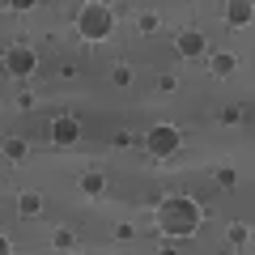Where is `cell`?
<instances>
[{"label": "cell", "mask_w": 255, "mask_h": 255, "mask_svg": "<svg viewBox=\"0 0 255 255\" xmlns=\"http://www.w3.org/2000/svg\"><path fill=\"white\" fill-rule=\"evenodd\" d=\"M157 226H162V234H170V238H191L196 230H200V204L191 200V196H170V200H162Z\"/></svg>", "instance_id": "obj_1"}, {"label": "cell", "mask_w": 255, "mask_h": 255, "mask_svg": "<svg viewBox=\"0 0 255 255\" xmlns=\"http://www.w3.org/2000/svg\"><path fill=\"white\" fill-rule=\"evenodd\" d=\"M111 30H115V13H111V4H102V0H85L81 13H77V34H81L85 43H102V38H111Z\"/></svg>", "instance_id": "obj_2"}, {"label": "cell", "mask_w": 255, "mask_h": 255, "mask_svg": "<svg viewBox=\"0 0 255 255\" xmlns=\"http://www.w3.org/2000/svg\"><path fill=\"white\" fill-rule=\"evenodd\" d=\"M179 145H183V132L174 124H153L145 132V149L153 157H170V153H179Z\"/></svg>", "instance_id": "obj_3"}, {"label": "cell", "mask_w": 255, "mask_h": 255, "mask_svg": "<svg viewBox=\"0 0 255 255\" xmlns=\"http://www.w3.org/2000/svg\"><path fill=\"white\" fill-rule=\"evenodd\" d=\"M4 73H9V77H34V73H38L34 47H26V43L9 47V51H4Z\"/></svg>", "instance_id": "obj_4"}, {"label": "cell", "mask_w": 255, "mask_h": 255, "mask_svg": "<svg viewBox=\"0 0 255 255\" xmlns=\"http://www.w3.org/2000/svg\"><path fill=\"white\" fill-rule=\"evenodd\" d=\"M174 51H179L183 60H200V55L209 51V34H200V30H179V34H174Z\"/></svg>", "instance_id": "obj_5"}, {"label": "cell", "mask_w": 255, "mask_h": 255, "mask_svg": "<svg viewBox=\"0 0 255 255\" xmlns=\"http://www.w3.org/2000/svg\"><path fill=\"white\" fill-rule=\"evenodd\" d=\"M51 140L60 149H68V145H77V140H81V124H77V119H68V115H60L51 124Z\"/></svg>", "instance_id": "obj_6"}, {"label": "cell", "mask_w": 255, "mask_h": 255, "mask_svg": "<svg viewBox=\"0 0 255 255\" xmlns=\"http://www.w3.org/2000/svg\"><path fill=\"white\" fill-rule=\"evenodd\" d=\"M251 17H255V4H251V0H226V21L234 30L251 26Z\"/></svg>", "instance_id": "obj_7"}, {"label": "cell", "mask_w": 255, "mask_h": 255, "mask_svg": "<svg viewBox=\"0 0 255 255\" xmlns=\"http://www.w3.org/2000/svg\"><path fill=\"white\" fill-rule=\"evenodd\" d=\"M209 68H213V77H234L238 73V55L234 51H217L209 60Z\"/></svg>", "instance_id": "obj_8"}, {"label": "cell", "mask_w": 255, "mask_h": 255, "mask_svg": "<svg viewBox=\"0 0 255 255\" xmlns=\"http://www.w3.org/2000/svg\"><path fill=\"white\" fill-rule=\"evenodd\" d=\"M77 187H81V196H102V191H107V174L102 170H85L81 179H77Z\"/></svg>", "instance_id": "obj_9"}, {"label": "cell", "mask_w": 255, "mask_h": 255, "mask_svg": "<svg viewBox=\"0 0 255 255\" xmlns=\"http://www.w3.org/2000/svg\"><path fill=\"white\" fill-rule=\"evenodd\" d=\"M226 243L234 247V251H247V247H251V230H247L243 221H234V226L226 230Z\"/></svg>", "instance_id": "obj_10"}, {"label": "cell", "mask_w": 255, "mask_h": 255, "mask_svg": "<svg viewBox=\"0 0 255 255\" xmlns=\"http://www.w3.org/2000/svg\"><path fill=\"white\" fill-rule=\"evenodd\" d=\"M17 213H21V217H38V213H43V196H38V191H21Z\"/></svg>", "instance_id": "obj_11"}, {"label": "cell", "mask_w": 255, "mask_h": 255, "mask_svg": "<svg viewBox=\"0 0 255 255\" xmlns=\"http://www.w3.org/2000/svg\"><path fill=\"white\" fill-rule=\"evenodd\" d=\"M26 153H30V149H26V140H21V136H9V140H4V157H9V162H21Z\"/></svg>", "instance_id": "obj_12"}, {"label": "cell", "mask_w": 255, "mask_h": 255, "mask_svg": "<svg viewBox=\"0 0 255 255\" xmlns=\"http://www.w3.org/2000/svg\"><path fill=\"white\" fill-rule=\"evenodd\" d=\"M51 247H55V251H73V247H77V234H73V230H55V234H51Z\"/></svg>", "instance_id": "obj_13"}, {"label": "cell", "mask_w": 255, "mask_h": 255, "mask_svg": "<svg viewBox=\"0 0 255 255\" xmlns=\"http://www.w3.org/2000/svg\"><path fill=\"white\" fill-rule=\"evenodd\" d=\"M213 179H217V187H238V170H230V166L213 170Z\"/></svg>", "instance_id": "obj_14"}, {"label": "cell", "mask_w": 255, "mask_h": 255, "mask_svg": "<svg viewBox=\"0 0 255 255\" xmlns=\"http://www.w3.org/2000/svg\"><path fill=\"white\" fill-rule=\"evenodd\" d=\"M136 26H140V34H153V30L162 26V21H157V13H140V21H136Z\"/></svg>", "instance_id": "obj_15"}, {"label": "cell", "mask_w": 255, "mask_h": 255, "mask_svg": "<svg viewBox=\"0 0 255 255\" xmlns=\"http://www.w3.org/2000/svg\"><path fill=\"white\" fill-rule=\"evenodd\" d=\"M111 81H115V85H132V73H128V64H119L115 73H111Z\"/></svg>", "instance_id": "obj_16"}, {"label": "cell", "mask_w": 255, "mask_h": 255, "mask_svg": "<svg viewBox=\"0 0 255 255\" xmlns=\"http://www.w3.org/2000/svg\"><path fill=\"white\" fill-rule=\"evenodd\" d=\"M115 238H119V243H128V238H136V230L128 226V221H119V226H115Z\"/></svg>", "instance_id": "obj_17"}, {"label": "cell", "mask_w": 255, "mask_h": 255, "mask_svg": "<svg viewBox=\"0 0 255 255\" xmlns=\"http://www.w3.org/2000/svg\"><path fill=\"white\" fill-rule=\"evenodd\" d=\"M34 4H38V0H9V9H13V13H30Z\"/></svg>", "instance_id": "obj_18"}, {"label": "cell", "mask_w": 255, "mask_h": 255, "mask_svg": "<svg viewBox=\"0 0 255 255\" xmlns=\"http://www.w3.org/2000/svg\"><path fill=\"white\" fill-rule=\"evenodd\" d=\"M221 119H226V124H238V119H243V111H238V107H230V111H221Z\"/></svg>", "instance_id": "obj_19"}, {"label": "cell", "mask_w": 255, "mask_h": 255, "mask_svg": "<svg viewBox=\"0 0 255 255\" xmlns=\"http://www.w3.org/2000/svg\"><path fill=\"white\" fill-rule=\"evenodd\" d=\"M9 251H13V238H9V234H0V255H9Z\"/></svg>", "instance_id": "obj_20"}]
</instances>
